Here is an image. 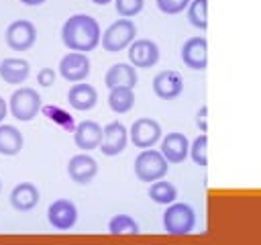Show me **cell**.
<instances>
[{
  "mask_svg": "<svg viewBox=\"0 0 261 245\" xmlns=\"http://www.w3.org/2000/svg\"><path fill=\"white\" fill-rule=\"evenodd\" d=\"M137 69L130 65V63H114L106 76H104V84L106 88H114V86H128V88H135L137 86Z\"/></svg>",
  "mask_w": 261,
  "mask_h": 245,
  "instance_id": "obj_19",
  "label": "cell"
},
{
  "mask_svg": "<svg viewBox=\"0 0 261 245\" xmlns=\"http://www.w3.org/2000/svg\"><path fill=\"white\" fill-rule=\"evenodd\" d=\"M94 4H100V6H104V4H108V2H112V0H92Z\"/></svg>",
  "mask_w": 261,
  "mask_h": 245,
  "instance_id": "obj_33",
  "label": "cell"
},
{
  "mask_svg": "<svg viewBox=\"0 0 261 245\" xmlns=\"http://www.w3.org/2000/svg\"><path fill=\"white\" fill-rule=\"evenodd\" d=\"M0 190H2V182H0Z\"/></svg>",
  "mask_w": 261,
  "mask_h": 245,
  "instance_id": "obj_34",
  "label": "cell"
},
{
  "mask_svg": "<svg viewBox=\"0 0 261 245\" xmlns=\"http://www.w3.org/2000/svg\"><path fill=\"white\" fill-rule=\"evenodd\" d=\"M61 41L71 51L88 53L100 45V24L90 14H73L61 27Z\"/></svg>",
  "mask_w": 261,
  "mask_h": 245,
  "instance_id": "obj_1",
  "label": "cell"
},
{
  "mask_svg": "<svg viewBox=\"0 0 261 245\" xmlns=\"http://www.w3.org/2000/svg\"><path fill=\"white\" fill-rule=\"evenodd\" d=\"M37 82H39V86H43V88L53 86V82H55V71H53L51 67H43V69L39 71V76H37Z\"/></svg>",
  "mask_w": 261,
  "mask_h": 245,
  "instance_id": "obj_29",
  "label": "cell"
},
{
  "mask_svg": "<svg viewBox=\"0 0 261 245\" xmlns=\"http://www.w3.org/2000/svg\"><path fill=\"white\" fill-rule=\"evenodd\" d=\"M98 174V163L94 157L86 155V153H80V155H73L69 161H67V176L71 178V182L75 184H90Z\"/></svg>",
  "mask_w": 261,
  "mask_h": 245,
  "instance_id": "obj_14",
  "label": "cell"
},
{
  "mask_svg": "<svg viewBox=\"0 0 261 245\" xmlns=\"http://www.w3.org/2000/svg\"><path fill=\"white\" fill-rule=\"evenodd\" d=\"M149 198L157 204H171L175 198H177V190L171 182L159 178L155 182H151V188H149Z\"/></svg>",
  "mask_w": 261,
  "mask_h": 245,
  "instance_id": "obj_23",
  "label": "cell"
},
{
  "mask_svg": "<svg viewBox=\"0 0 261 245\" xmlns=\"http://www.w3.org/2000/svg\"><path fill=\"white\" fill-rule=\"evenodd\" d=\"M188 4H190V0H157V8L163 14H177V12L186 10Z\"/></svg>",
  "mask_w": 261,
  "mask_h": 245,
  "instance_id": "obj_28",
  "label": "cell"
},
{
  "mask_svg": "<svg viewBox=\"0 0 261 245\" xmlns=\"http://www.w3.org/2000/svg\"><path fill=\"white\" fill-rule=\"evenodd\" d=\"M108 231L112 235H137L139 233V225L133 216L128 214H116L110 218L108 223Z\"/></svg>",
  "mask_w": 261,
  "mask_h": 245,
  "instance_id": "obj_25",
  "label": "cell"
},
{
  "mask_svg": "<svg viewBox=\"0 0 261 245\" xmlns=\"http://www.w3.org/2000/svg\"><path fill=\"white\" fill-rule=\"evenodd\" d=\"M143 4H145V0H114L116 12L122 18H133L135 14H139L143 10Z\"/></svg>",
  "mask_w": 261,
  "mask_h": 245,
  "instance_id": "obj_27",
  "label": "cell"
},
{
  "mask_svg": "<svg viewBox=\"0 0 261 245\" xmlns=\"http://www.w3.org/2000/svg\"><path fill=\"white\" fill-rule=\"evenodd\" d=\"M153 92L161 100H173L184 92V80L175 69H163L153 78Z\"/></svg>",
  "mask_w": 261,
  "mask_h": 245,
  "instance_id": "obj_11",
  "label": "cell"
},
{
  "mask_svg": "<svg viewBox=\"0 0 261 245\" xmlns=\"http://www.w3.org/2000/svg\"><path fill=\"white\" fill-rule=\"evenodd\" d=\"M196 227V212L190 204L184 202H171V206L163 212V229L169 235H188Z\"/></svg>",
  "mask_w": 261,
  "mask_h": 245,
  "instance_id": "obj_2",
  "label": "cell"
},
{
  "mask_svg": "<svg viewBox=\"0 0 261 245\" xmlns=\"http://www.w3.org/2000/svg\"><path fill=\"white\" fill-rule=\"evenodd\" d=\"M41 94L35 92L33 88H18L16 92H12L10 100H8V110L16 120H33L39 112H41Z\"/></svg>",
  "mask_w": 261,
  "mask_h": 245,
  "instance_id": "obj_5",
  "label": "cell"
},
{
  "mask_svg": "<svg viewBox=\"0 0 261 245\" xmlns=\"http://www.w3.org/2000/svg\"><path fill=\"white\" fill-rule=\"evenodd\" d=\"M128 139L135 147L139 149H147L153 147L159 139H161V125L155 118L149 116H141L133 122V127L128 129Z\"/></svg>",
  "mask_w": 261,
  "mask_h": 245,
  "instance_id": "obj_7",
  "label": "cell"
},
{
  "mask_svg": "<svg viewBox=\"0 0 261 245\" xmlns=\"http://www.w3.org/2000/svg\"><path fill=\"white\" fill-rule=\"evenodd\" d=\"M137 37V27L130 18H120V20H114L102 35H100V45L110 51V53H116V51H122L126 49Z\"/></svg>",
  "mask_w": 261,
  "mask_h": 245,
  "instance_id": "obj_4",
  "label": "cell"
},
{
  "mask_svg": "<svg viewBox=\"0 0 261 245\" xmlns=\"http://www.w3.org/2000/svg\"><path fill=\"white\" fill-rule=\"evenodd\" d=\"M188 8V20L196 29H206L208 27V0H190Z\"/></svg>",
  "mask_w": 261,
  "mask_h": 245,
  "instance_id": "obj_24",
  "label": "cell"
},
{
  "mask_svg": "<svg viewBox=\"0 0 261 245\" xmlns=\"http://www.w3.org/2000/svg\"><path fill=\"white\" fill-rule=\"evenodd\" d=\"M108 106L116 114H124L135 106V92L128 86H114L108 94Z\"/></svg>",
  "mask_w": 261,
  "mask_h": 245,
  "instance_id": "obj_22",
  "label": "cell"
},
{
  "mask_svg": "<svg viewBox=\"0 0 261 245\" xmlns=\"http://www.w3.org/2000/svg\"><path fill=\"white\" fill-rule=\"evenodd\" d=\"M181 61L190 69H204L208 65V45L204 37H190L181 45Z\"/></svg>",
  "mask_w": 261,
  "mask_h": 245,
  "instance_id": "obj_12",
  "label": "cell"
},
{
  "mask_svg": "<svg viewBox=\"0 0 261 245\" xmlns=\"http://www.w3.org/2000/svg\"><path fill=\"white\" fill-rule=\"evenodd\" d=\"M29 74H31V65L24 59L8 57L0 61V78L6 84H22L29 78Z\"/></svg>",
  "mask_w": 261,
  "mask_h": 245,
  "instance_id": "obj_20",
  "label": "cell"
},
{
  "mask_svg": "<svg viewBox=\"0 0 261 245\" xmlns=\"http://www.w3.org/2000/svg\"><path fill=\"white\" fill-rule=\"evenodd\" d=\"M39 198H41V194H39V188L35 184L20 182L10 192V206L14 210L27 212V210H31V208H35L39 204Z\"/></svg>",
  "mask_w": 261,
  "mask_h": 245,
  "instance_id": "obj_17",
  "label": "cell"
},
{
  "mask_svg": "<svg viewBox=\"0 0 261 245\" xmlns=\"http://www.w3.org/2000/svg\"><path fill=\"white\" fill-rule=\"evenodd\" d=\"M128 59L133 67H153L159 61V47L149 39H139L128 45Z\"/></svg>",
  "mask_w": 261,
  "mask_h": 245,
  "instance_id": "obj_13",
  "label": "cell"
},
{
  "mask_svg": "<svg viewBox=\"0 0 261 245\" xmlns=\"http://www.w3.org/2000/svg\"><path fill=\"white\" fill-rule=\"evenodd\" d=\"M198 122H200V129L202 131H206V106H202V110H200V118H198Z\"/></svg>",
  "mask_w": 261,
  "mask_h": 245,
  "instance_id": "obj_31",
  "label": "cell"
},
{
  "mask_svg": "<svg viewBox=\"0 0 261 245\" xmlns=\"http://www.w3.org/2000/svg\"><path fill=\"white\" fill-rule=\"evenodd\" d=\"M96 102H98V92L94 86L86 82H75L67 90V104L73 110H90L96 106Z\"/></svg>",
  "mask_w": 261,
  "mask_h": 245,
  "instance_id": "obj_16",
  "label": "cell"
},
{
  "mask_svg": "<svg viewBox=\"0 0 261 245\" xmlns=\"http://www.w3.org/2000/svg\"><path fill=\"white\" fill-rule=\"evenodd\" d=\"M90 74V59L86 53L71 51L59 61V76L65 78L67 82H84L86 76Z\"/></svg>",
  "mask_w": 261,
  "mask_h": 245,
  "instance_id": "obj_10",
  "label": "cell"
},
{
  "mask_svg": "<svg viewBox=\"0 0 261 245\" xmlns=\"http://www.w3.org/2000/svg\"><path fill=\"white\" fill-rule=\"evenodd\" d=\"M102 139V127L94 120H82L77 122L75 131H73V143L84 149V151H92L100 145Z\"/></svg>",
  "mask_w": 261,
  "mask_h": 245,
  "instance_id": "obj_18",
  "label": "cell"
},
{
  "mask_svg": "<svg viewBox=\"0 0 261 245\" xmlns=\"http://www.w3.org/2000/svg\"><path fill=\"white\" fill-rule=\"evenodd\" d=\"M128 143V131L120 122H108L102 127V139H100V151L104 155H118L124 151Z\"/></svg>",
  "mask_w": 261,
  "mask_h": 245,
  "instance_id": "obj_9",
  "label": "cell"
},
{
  "mask_svg": "<svg viewBox=\"0 0 261 245\" xmlns=\"http://www.w3.org/2000/svg\"><path fill=\"white\" fill-rule=\"evenodd\" d=\"M206 149H208V137H206L204 133L198 135V137L192 141L190 149H188L192 161H194L196 165H200V167H206V165H208V153H206Z\"/></svg>",
  "mask_w": 261,
  "mask_h": 245,
  "instance_id": "obj_26",
  "label": "cell"
},
{
  "mask_svg": "<svg viewBox=\"0 0 261 245\" xmlns=\"http://www.w3.org/2000/svg\"><path fill=\"white\" fill-rule=\"evenodd\" d=\"M133 172L141 182H155L167 174V159L161 155V151L147 147L135 157Z\"/></svg>",
  "mask_w": 261,
  "mask_h": 245,
  "instance_id": "obj_3",
  "label": "cell"
},
{
  "mask_svg": "<svg viewBox=\"0 0 261 245\" xmlns=\"http://www.w3.org/2000/svg\"><path fill=\"white\" fill-rule=\"evenodd\" d=\"M22 4H27V6H39V4H43V2H47V0H20Z\"/></svg>",
  "mask_w": 261,
  "mask_h": 245,
  "instance_id": "obj_32",
  "label": "cell"
},
{
  "mask_svg": "<svg viewBox=\"0 0 261 245\" xmlns=\"http://www.w3.org/2000/svg\"><path fill=\"white\" fill-rule=\"evenodd\" d=\"M4 39H6V45L10 49H14V51H27L37 41V29H35V24L31 20L18 18V20H12L6 27Z\"/></svg>",
  "mask_w": 261,
  "mask_h": 245,
  "instance_id": "obj_6",
  "label": "cell"
},
{
  "mask_svg": "<svg viewBox=\"0 0 261 245\" xmlns=\"http://www.w3.org/2000/svg\"><path fill=\"white\" fill-rule=\"evenodd\" d=\"M161 141V155L167 159V163H181L188 157L190 143L184 133H167Z\"/></svg>",
  "mask_w": 261,
  "mask_h": 245,
  "instance_id": "obj_15",
  "label": "cell"
},
{
  "mask_svg": "<svg viewBox=\"0 0 261 245\" xmlns=\"http://www.w3.org/2000/svg\"><path fill=\"white\" fill-rule=\"evenodd\" d=\"M24 145L22 133L12 125H0V155H16Z\"/></svg>",
  "mask_w": 261,
  "mask_h": 245,
  "instance_id": "obj_21",
  "label": "cell"
},
{
  "mask_svg": "<svg viewBox=\"0 0 261 245\" xmlns=\"http://www.w3.org/2000/svg\"><path fill=\"white\" fill-rule=\"evenodd\" d=\"M8 114V104H6V100L0 96V122L4 120V116Z\"/></svg>",
  "mask_w": 261,
  "mask_h": 245,
  "instance_id": "obj_30",
  "label": "cell"
},
{
  "mask_svg": "<svg viewBox=\"0 0 261 245\" xmlns=\"http://www.w3.org/2000/svg\"><path fill=\"white\" fill-rule=\"evenodd\" d=\"M47 220L51 223V227H55L59 231H67L77 220V208H75V204L71 200L59 198V200H55V202L49 204V208H47Z\"/></svg>",
  "mask_w": 261,
  "mask_h": 245,
  "instance_id": "obj_8",
  "label": "cell"
}]
</instances>
